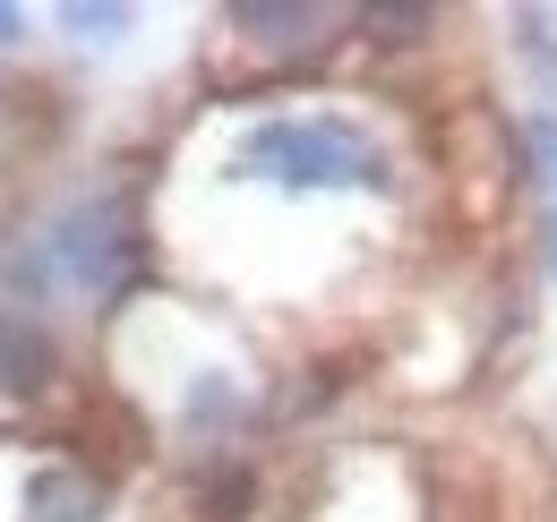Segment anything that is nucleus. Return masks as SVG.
<instances>
[{
	"mask_svg": "<svg viewBox=\"0 0 557 522\" xmlns=\"http://www.w3.org/2000/svg\"><path fill=\"white\" fill-rule=\"evenodd\" d=\"M232 181H258L283 197H335V189H395V154L377 146L369 121L351 112H275L258 129H240Z\"/></svg>",
	"mask_w": 557,
	"mask_h": 522,
	"instance_id": "f257e3e1",
	"label": "nucleus"
},
{
	"mask_svg": "<svg viewBox=\"0 0 557 522\" xmlns=\"http://www.w3.org/2000/svg\"><path fill=\"white\" fill-rule=\"evenodd\" d=\"M44 258H52V283L61 300H129V283L146 274V223L129 189H77L70 206H52L44 223Z\"/></svg>",
	"mask_w": 557,
	"mask_h": 522,
	"instance_id": "f03ea898",
	"label": "nucleus"
},
{
	"mask_svg": "<svg viewBox=\"0 0 557 522\" xmlns=\"http://www.w3.org/2000/svg\"><path fill=\"white\" fill-rule=\"evenodd\" d=\"M223 26H232L249 52H267V61H318L335 9H318V0H232Z\"/></svg>",
	"mask_w": 557,
	"mask_h": 522,
	"instance_id": "7ed1b4c3",
	"label": "nucleus"
},
{
	"mask_svg": "<svg viewBox=\"0 0 557 522\" xmlns=\"http://www.w3.org/2000/svg\"><path fill=\"white\" fill-rule=\"evenodd\" d=\"M26 522H103V480L95 471H77V462H44L35 480H26Z\"/></svg>",
	"mask_w": 557,
	"mask_h": 522,
	"instance_id": "20e7f679",
	"label": "nucleus"
},
{
	"mask_svg": "<svg viewBox=\"0 0 557 522\" xmlns=\"http://www.w3.org/2000/svg\"><path fill=\"white\" fill-rule=\"evenodd\" d=\"M52 369H61V351H52L44 318L0 309V394H44V386H52Z\"/></svg>",
	"mask_w": 557,
	"mask_h": 522,
	"instance_id": "39448f33",
	"label": "nucleus"
},
{
	"mask_svg": "<svg viewBox=\"0 0 557 522\" xmlns=\"http://www.w3.org/2000/svg\"><path fill=\"white\" fill-rule=\"evenodd\" d=\"M198 506H207V522H249V506H258V471L232 455L207 462V480H198Z\"/></svg>",
	"mask_w": 557,
	"mask_h": 522,
	"instance_id": "423d86ee",
	"label": "nucleus"
},
{
	"mask_svg": "<svg viewBox=\"0 0 557 522\" xmlns=\"http://www.w3.org/2000/svg\"><path fill=\"white\" fill-rule=\"evenodd\" d=\"M351 35L377 44V52H412L437 35V9H351Z\"/></svg>",
	"mask_w": 557,
	"mask_h": 522,
	"instance_id": "0eeeda50",
	"label": "nucleus"
},
{
	"mask_svg": "<svg viewBox=\"0 0 557 522\" xmlns=\"http://www.w3.org/2000/svg\"><path fill=\"white\" fill-rule=\"evenodd\" d=\"M515 172L541 181V189H557V112H523V129H515Z\"/></svg>",
	"mask_w": 557,
	"mask_h": 522,
	"instance_id": "6e6552de",
	"label": "nucleus"
},
{
	"mask_svg": "<svg viewBox=\"0 0 557 522\" xmlns=\"http://www.w3.org/2000/svg\"><path fill=\"white\" fill-rule=\"evenodd\" d=\"M61 26L77 44H112V35H129V9L121 0H61Z\"/></svg>",
	"mask_w": 557,
	"mask_h": 522,
	"instance_id": "1a4fd4ad",
	"label": "nucleus"
},
{
	"mask_svg": "<svg viewBox=\"0 0 557 522\" xmlns=\"http://www.w3.org/2000/svg\"><path fill=\"white\" fill-rule=\"evenodd\" d=\"M515 52L557 86V17H549V9H515Z\"/></svg>",
	"mask_w": 557,
	"mask_h": 522,
	"instance_id": "9d476101",
	"label": "nucleus"
},
{
	"mask_svg": "<svg viewBox=\"0 0 557 522\" xmlns=\"http://www.w3.org/2000/svg\"><path fill=\"white\" fill-rule=\"evenodd\" d=\"M541 265H549V283H557V197H549V214H541Z\"/></svg>",
	"mask_w": 557,
	"mask_h": 522,
	"instance_id": "9b49d317",
	"label": "nucleus"
},
{
	"mask_svg": "<svg viewBox=\"0 0 557 522\" xmlns=\"http://www.w3.org/2000/svg\"><path fill=\"white\" fill-rule=\"evenodd\" d=\"M9 35H26V17H17V9L0 0V44H9Z\"/></svg>",
	"mask_w": 557,
	"mask_h": 522,
	"instance_id": "f8f14e48",
	"label": "nucleus"
}]
</instances>
